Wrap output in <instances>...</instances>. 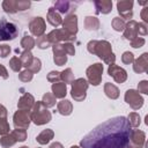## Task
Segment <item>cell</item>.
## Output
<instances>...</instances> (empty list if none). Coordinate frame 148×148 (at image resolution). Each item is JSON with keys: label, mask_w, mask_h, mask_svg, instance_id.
Returning <instances> with one entry per match:
<instances>
[{"label": "cell", "mask_w": 148, "mask_h": 148, "mask_svg": "<svg viewBox=\"0 0 148 148\" xmlns=\"http://www.w3.org/2000/svg\"><path fill=\"white\" fill-rule=\"evenodd\" d=\"M132 130L125 117H114L88 133L81 141L83 148H126Z\"/></svg>", "instance_id": "cell-1"}, {"label": "cell", "mask_w": 148, "mask_h": 148, "mask_svg": "<svg viewBox=\"0 0 148 148\" xmlns=\"http://www.w3.org/2000/svg\"><path fill=\"white\" fill-rule=\"evenodd\" d=\"M17 32L18 29L14 23L7 22L5 18L0 21V40L14 39L17 36Z\"/></svg>", "instance_id": "cell-2"}]
</instances>
